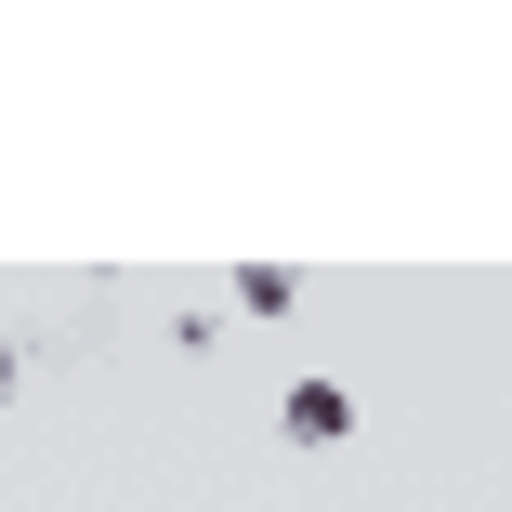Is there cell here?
<instances>
[{
	"label": "cell",
	"mask_w": 512,
	"mask_h": 512,
	"mask_svg": "<svg viewBox=\"0 0 512 512\" xmlns=\"http://www.w3.org/2000/svg\"><path fill=\"white\" fill-rule=\"evenodd\" d=\"M276 421H289V447H342V434H355V394H342V381H289Z\"/></svg>",
	"instance_id": "cell-1"
},
{
	"label": "cell",
	"mask_w": 512,
	"mask_h": 512,
	"mask_svg": "<svg viewBox=\"0 0 512 512\" xmlns=\"http://www.w3.org/2000/svg\"><path fill=\"white\" fill-rule=\"evenodd\" d=\"M14 381H27V368H14V342H0V394H14Z\"/></svg>",
	"instance_id": "cell-2"
}]
</instances>
